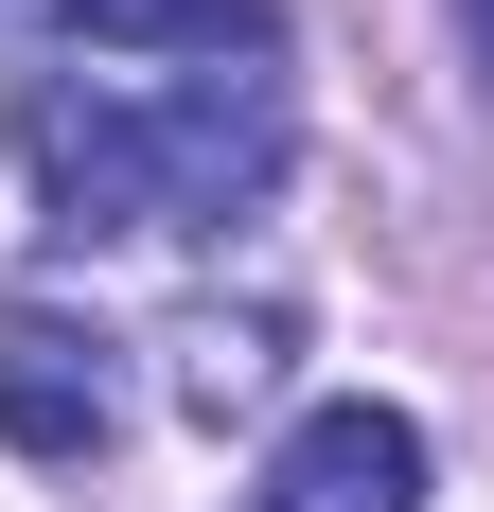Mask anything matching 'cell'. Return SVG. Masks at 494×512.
Listing matches in <instances>:
<instances>
[{
	"label": "cell",
	"instance_id": "6da1fadb",
	"mask_svg": "<svg viewBox=\"0 0 494 512\" xmlns=\"http://www.w3.org/2000/svg\"><path fill=\"white\" fill-rule=\"evenodd\" d=\"M18 159H36L53 230H212V212H247L265 177H283V106H265V71H212V89L177 106H124V89H36L18 106Z\"/></svg>",
	"mask_w": 494,
	"mask_h": 512
},
{
	"label": "cell",
	"instance_id": "7a4b0ae2",
	"mask_svg": "<svg viewBox=\"0 0 494 512\" xmlns=\"http://www.w3.org/2000/svg\"><path fill=\"white\" fill-rule=\"evenodd\" d=\"M0 442H18V460H53V477L124 442V371H106V336H89V318L0 301Z\"/></svg>",
	"mask_w": 494,
	"mask_h": 512
},
{
	"label": "cell",
	"instance_id": "3957f363",
	"mask_svg": "<svg viewBox=\"0 0 494 512\" xmlns=\"http://www.w3.org/2000/svg\"><path fill=\"white\" fill-rule=\"evenodd\" d=\"M265 512H424V424L406 407H300L283 460H265Z\"/></svg>",
	"mask_w": 494,
	"mask_h": 512
},
{
	"label": "cell",
	"instance_id": "277c9868",
	"mask_svg": "<svg viewBox=\"0 0 494 512\" xmlns=\"http://www.w3.org/2000/svg\"><path fill=\"white\" fill-rule=\"evenodd\" d=\"M71 36L89 53H283V0H71Z\"/></svg>",
	"mask_w": 494,
	"mask_h": 512
},
{
	"label": "cell",
	"instance_id": "5b68a950",
	"mask_svg": "<svg viewBox=\"0 0 494 512\" xmlns=\"http://www.w3.org/2000/svg\"><path fill=\"white\" fill-rule=\"evenodd\" d=\"M265 389H283V318H265V301L177 318V407H195V424H247Z\"/></svg>",
	"mask_w": 494,
	"mask_h": 512
},
{
	"label": "cell",
	"instance_id": "8992f818",
	"mask_svg": "<svg viewBox=\"0 0 494 512\" xmlns=\"http://www.w3.org/2000/svg\"><path fill=\"white\" fill-rule=\"evenodd\" d=\"M459 36H477V71H494V0H459Z\"/></svg>",
	"mask_w": 494,
	"mask_h": 512
}]
</instances>
